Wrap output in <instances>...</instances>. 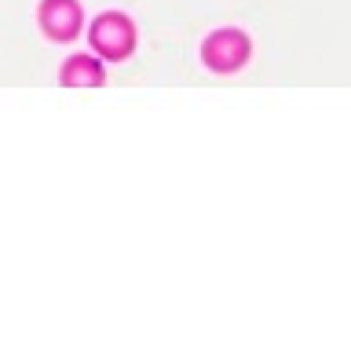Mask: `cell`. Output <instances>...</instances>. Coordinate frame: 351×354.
<instances>
[{
  "label": "cell",
  "instance_id": "3",
  "mask_svg": "<svg viewBox=\"0 0 351 354\" xmlns=\"http://www.w3.org/2000/svg\"><path fill=\"white\" fill-rule=\"evenodd\" d=\"M41 26L51 41H73L81 30V8L77 0H44L41 4Z\"/></svg>",
  "mask_w": 351,
  "mask_h": 354
},
{
  "label": "cell",
  "instance_id": "1",
  "mask_svg": "<svg viewBox=\"0 0 351 354\" xmlns=\"http://www.w3.org/2000/svg\"><path fill=\"white\" fill-rule=\"evenodd\" d=\"M92 48L99 51L102 59H125L128 51L136 48V30H132V22H128L125 15H117V11L99 15L96 26H92Z\"/></svg>",
  "mask_w": 351,
  "mask_h": 354
},
{
  "label": "cell",
  "instance_id": "2",
  "mask_svg": "<svg viewBox=\"0 0 351 354\" xmlns=\"http://www.w3.org/2000/svg\"><path fill=\"white\" fill-rule=\"evenodd\" d=\"M201 59H205L209 70L231 73V70L245 66V59H249V41H245L238 30H219V33H213L209 41H205Z\"/></svg>",
  "mask_w": 351,
  "mask_h": 354
},
{
  "label": "cell",
  "instance_id": "4",
  "mask_svg": "<svg viewBox=\"0 0 351 354\" xmlns=\"http://www.w3.org/2000/svg\"><path fill=\"white\" fill-rule=\"evenodd\" d=\"M62 84L66 88H99L102 84V66L92 55H73L62 66Z\"/></svg>",
  "mask_w": 351,
  "mask_h": 354
}]
</instances>
